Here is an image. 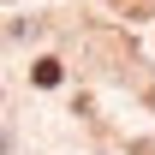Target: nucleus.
Listing matches in <instances>:
<instances>
[{
	"label": "nucleus",
	"instance_id": "nucleus-1",
	"mask_svg": "<svg viewBox=\"0 0 155 155\" xmlns=\"http://www.w3.org/2000/svg\"><path fill=\"white\" fill-rule=\"evenodd\" d=\"M36 84L54 90V84H60V60H36Z\"/></svg>",
	"mask_w": 155,
	"mask_h": 155
}]
</instances>
